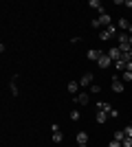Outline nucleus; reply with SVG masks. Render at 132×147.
<instances>
[{
	"label": "nucleus",
	"mask_w": 132,
	"mask_h": 147,
	"mask_svg": "<svg viewBox=\"0 0 132 147\" xmlns=\"http://www.w3.org/2000/svg\"><path fill=\"white\" fill-rule=\"evenodd\" d=\"M126 70H130V73H132V59L128 61V66H126Z\"/></svg>",
	"instance_id": "26"
},
{
	"label": "nucleus",
	"mask_w": 132,
	"mask_h": 147,
	"mask_svg": "<svg viewBox=\"0 0 132 147\" xmlns=\"http://www.w3.org/2000/svg\"><path fill=\"white\" fill-rule=\"evenodd\" d=\"M99 24H101V26L106 24V29L112 24V20H110V16H108V13H101V16H99Z\"/></svg>",
	"instance_id": "8"
},
{
	"label": "nucleus",
	"mask_w": 132,
	"mask_h": 147,
	"mask_svg": "<svg viewBox=\"0 0 132 147\" xmlns=\"http://www.w3.org/2000/svg\"><path fill=\"white\" fill-rule=\"evenodd\" d=\"M123 132H126V136H128V138H132V125H130V127H126Z\"/></svg>",
	"instance_id": "23"
},
{
	"label": "nucleus",
	"mask_w": 132,
	"mask_h": 147,
	"mask_svg": "<svg viewBox=\"0 0 132 147\" xmlns=\"http://www.w3.org/2000/svg\"><path fill=\"white\" fill-rule=\"evenodd\" d=\"M130 125H132V123H130Z\"/></svg>",
	"instance_id": "30"
},
{
	"label": "nucleus",
	"mask_w": 132,
	"mask_h": 147,
	"mask_svg": "<svg viewBox=\"0 0 132 147\" xmlns=\"http://www.w3.org/2000/svg\"><path fill=\"white\" fill-rule=\"evenodd\" d=\"M121 79H123V81H128V84H130V81H132V73H130V70H126V73L121 75Z\"/></svg>",
	"instance_id": "17"
},
{
	"label": "nucleus",
	"mask_w": 132,
	"mask_h": 147,
	"mask_svg": "<svg viewBox=\"0 0 132 147\" xmlns=\"http://www.w3.org/2000/svg\"><path fill=\"white\" fill-rule=\"evenodd\" d=\"M64 141V134L57 129V132H53V143H62Z\"/></svg>",
	"instance_id": "13"
},
{
	"label": "nucleus",
	"mask_w": 132,
	"mask_h": 147,
	"mask_svg": "<svg viewBox=\"0 0 132 147\" xmlns=\"http://www.w3.org/2000/svg\"><path fill=\"white\" fill-rule=\"evenodd\" d=\"M108 117H110V119H117V117H119V112H117V110H114V108H112V110L108 112Z\"/></svg>",
	"instance_id": "20"
},
{
	"label": "nucleus",
	"mask_w": 132,
	"mask_h": 147,
	"mask_svg": "<svg viewBox=\"0 0 132 147\" xmlns=\"http://www.w3.org/2000/svg\"><path fill=\"white\" fill-rule=\"evenodd\" d=\"M128 26H130V22H128L126 18H121V20H119V29H121V31H126Z\"/></svg>",
	"instance_id": "15"
},
{
	"label": "nucleus",
	"mask_w": 132,
	"mask_h": 147,
	"mask_svg": "<svg viewBox=\"0 0 132 147\" xmlns=\"http://www.w3.org/2000/svg\"><path fill=\"white\" fill-rule=\"evenodd\" d=\"M121 147H132V138H123V141H121Z\"/></svg>",
	"instance_id": "18"
},
{
	"label": "nucleus",
	"mask_w": 132,
	"mask_h": 147,
	"mask_svg": "<svg viewBox=\"0 0 132 147\" xmlns=\"http://www.w3.org/2000/svg\"><path fill=\"white\" fill-rule=\"evenodd\" d=\"M123 138H126V132H123V129H117V132H114V141H123Z\"/></svg>",
	"instance_id": "14"
},
{
	"label": "nucleus",
	"mask_w": 132,
	"mask_h": 147,
	"mask_svg": "<svg viewBox=\"0 0 132 147\" xmlns=\"http://www.w3.org/2000/svg\"><path fill=\"white\" fill-rule=\"evenodd\" d=\"M77 145H88V132H77Z\"/></svg>",
	"instance_id": "7"
},
{
	"label": "nucleus",
	"mask_w": 132,
	"mask_h": 147,
	"mask_svg": "<svg viewBox=\"0 0 132 147\" xmlns=\"http://www.w3.org/2000/svg\"><path fill=\"white\" fill-rule=\"evenodd\" d=\"M77 103H82V105H86L88 101H90V97H88V92H79V94H77Z\"/></svg>",
	"instance_id": "10"
},
{
	"label": "nucleus",
	"mask_w": 132,
	"mask_h": 147,
	"mask_svg": "<svg viewBox=\"0 0 132 147\" xmlns=\"http://www.w3.org/2000/svg\"><path fill=\"white\" fill-rule=\"evenodd\" d=\"M130 46H132V35H130Z\"/></svg>",
	"instance_id": "29"
},
{
	"label": "nucleus",
	"mask_w": 132,
	"mask_h": 147,
	"mask_svg": "<svg viewBox=\"0 0 132 147\" xmlns=\"http://www.w3.org/2000/svg\"><path fill=\"white\" fill-rule=\"evenodd\" d=\"M70 119H73V121H79V112L73 110V112H70Z\"/></svg>",
	"instance_id": "21"
},
{
	"label": "nucleus",
	"mask_w": 132,
	"mask_h": 147,
	"mask_svg": "<svg viewBox=\"0 0 132 147\" xmlns=\"http://www.w3.org/2000/svg\"><path fill=\"white\" fill-rule=\"evenodd\" d=\"M90 90H93V94H99V92H101V86H99V84H93V88H90Z\"/></svg>",
	"instance_id": "19"
},
{
	"label": "nucleus",
	"mask_w": 132,
	"mask_h": 147,
	"mask_svg": "<svg viewBox=\"0 0 132 147\" xmlns=\"http://www.w3.org/2000/svg\"><path fill=\"white\" fill-rule=\"evenodd\" d=\"M90 84H93V73L82 75V79H79V86H90Z\"/></svg>",
	"instance_id": "6"
},
{
	"label": "nucleus",
	"mask_w": 132,
	"mask_h": 147,
	"mask_svg": "<svg viewBox=\"0 0 132 147\" xmlns=\"http://www.w3.org/2000/svg\"><path fill=\"white\" fill-rule=\"evenodd\" d=\"M86 55H88V59H93V61H99V57H101V55H104V51H97V49H90V51H88V53H86Z\"/></svg>",
	"instance_id": "4"
},
{
	"label": "nucleus",
	"mask_w": 132,
	"mask_h": 147,
	"mask_svg": "<svg viewBox=\"0 0 132 147\" xmlns=\"http://www.w3.org/2000/svg\"><path fill=\"white\" fill-rule=\"evenodd\" d=\"M90 26H93V29H99V26H101V24H99V18L93 20V22H90Z\"/></svg>",
	"instance_id": "22"
},
{
	"label": "nucleus",
	"mask_w": 132,
	"mask_h": 147,
	"mask_svg": "<svg viewBox=\"0 0 132 147\" xmlns=\"http://www.w3.org/2000/svg\"><path fill=\"white\" fill-rule=\"evenodd\" d=\"M128 31H130V35H132V24H130V26H128Z\"/></svg>",
	"instance_id": "27"
},
{
	"label": "nucleus",
	"mask_w": 132,
	"mask_h": 147,
	"mask_svg": "<svg viewBox=\"0 0 132 147\" xmlns=\"http://www.w3.org/2000/svg\"><path fill=\"white\" fill-rule=\"evenodd\" d=\"M95 119H97V123H106V121H108V112L99 110V112H97V117H95Z\"/></svg>",
	"instance_id": "11"
},
{
	"label": "nucleus",
	"mask_w": 132,
	"mask_h": 147,
	"mask_svg": "<svg viewBox=\"0 0 132 147\" xmlns=\"http://www.w3.org/2000/svg\"><path fill=\"white\" fill-rule=\"evenodd\" d=\"M110 61H112V59L108 57V53H104V55L99 57V61H97V64H99V68H101V70H106V68L110 66Z\"/></svg>",
	"instance_id": "2"
},
{
	"label": "nucleus",
	"mask_w": 132,
	"mask_h": 147,
	"mask_svg": "<svg viewBox=\"0 0 132 147\" xmlns=\"http://www.w3.org/2000/svg\"><path fill=\"white\" fill-rule=\"evenodd\" d=\"M79 88H82V86H79V81H70V84H68V92H70V94H79Z\"/></svg>",
	"instance_id": "9"
},
{
	"label": "nucleus",
	"mask_w": 132,
	"mask_h": 147,
	"mask_svg": "<svg viewBox=\"0 0 132 147\" xmlns=\"http://www.w3.org/2000/svg\"><path fill=\"white\" fill-rule=\"evenodd\" d=\"M9 90H11V94H13V97H16V94H20L18 86H16V81H11V86H9Z\"/></svg>",
	"instance_id": "16"
},
{
	"label": "nucleus",
	"mask_w": 132,
	"mask_h": 147,
	"mask_svg": "<svg viewBox=\"0 0 132 147\" xmlns=\"http://www.w3.org/2000/svg\"><path fill=\"white\" fill-rule=\"evenodd\" d=\"M77 147H88V145H77Z\"/></svg>",
	"instance_id": "28"
},
{
	"label": "nucleus",
	"mask_w": 132,
	"mask_h": 147,
	"mask_svg": "<svg viewBox=\"0 0 132 147\" xmlns=\"http://www.w3.org/2000/svg\"><path fill=\"white\" fill-rule=\"evenodd\" d=\"M108 147H121V143H119V141H114V138H112V141H110V145H108Z\"/></svg>",
	"instance_id": "24"
},
{
	"label": "nucleus",
	"mask_w": 132,
	"mask_h": 147,
	"mask_svg": "<svg viewBox=\"0 0 132 147\" xmlns=\"http://www.w3.org/2000/svg\"><path fill=\"white\" fill-rule=\"evenodd\" d=\"M97 110H104V112H110L112 108H110V103H106V101H99L97 103Z\"/></svg>",
	"instance_id": "12"
},
{
	"label": "nucleus",
	"mask_w": 132,
	"mask_h": 147,
	"mask_svg": "<svg viewBox=\"0 0 132 147\" xmlns=\"http://www.w3.org/2000/svg\"><path fill=\"white\" fill-rule=\"evenodd\" d=\"M112 90L123 92V79H121V77H112Z\"/></svg>",
	"instance_id": "3"
},
{
	"label": "nucleus",
	"mask_w": 132,
	"mask_h": 147,
	"mask_svg": "<svg viewBox=\"0 0 132 147\" xmlns=\"http://www.w3.org/2000/svg\"><path fill=\"white\" fill-rule=\"evenodd\" d=\"M108 57H110L112 61H119V59H121V51H119V46H112V49L108 51Z\"/></svg>",
	"instance_id": "1"
},
{
	"label": "nucleus",
	"mask_w": 132,
	"mask_h": 147,
	"mask_svg": "<svg viewBox=\"0 0 132 147\" xmlns=\"http://www.w3.org/2000/svg\"><path fill=\"white\" fill-rule=\"evenodd\" d=\"M88 7H93L95 11H99V16H101V13H106V11H104V7H101V0H90Z\"/></svg>",
	"instance_id": "5"
},
{
	"label": "nucleus",
	"mask_w": 132,
	"mask_h": 147,
	"mask_svg": "<svg viewBox=\"0 0 132 147\" xmlns=\"http://www.w3.org/2000/svg\"><path fill=\"white\" fill-rule=\"evenodd\" d=\"M123 5H126L128 9H132V0H126V2H123Z\"/></svg>",
	"instance_id": "25"
}]
</instances>
